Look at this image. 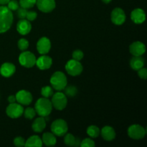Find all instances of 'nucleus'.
<instances>
[{"label":"nucleus","instance_id":"1","mask_svg":"<svg viewBox=\"0 0 147 147\" xmlns=\"http://www.w3.org/2000/svg\"><path fill=\"white\" fill-rule=\"evenodd\" d=\"M12 11L4 5L0 6V34L8 31L13 23Z\"/></svg>","mask_w":147,"mask_h":147},{"label":"nucleus","instance_id":"2","mask_svg":"<svg viewBox=\"0 0 147 147\" xmlns=\"http://www.w3.org/2000/svg\"><path fill=\"white\" fill-rule=\"evenodd\" d=\"M36 113L40 116L45 117L51 113L53 110V105L51 101L47 98H40L36 101L34 105Z\"/></svg>","mask_w":147,"mask_h":147},{"label":"nucleus","instance_id":"3","mask_svg":"<svg viewBox=\"0 0 147 147\" xmlns=\"http://www.w3.org/2000/svg\"><path fill=\"white\" fill-rule=\"evenodd\" d=\"M50 84L53 86V88L57 91H61L64 90L67 84L66 76L63 72H55L52 75L50 78Z\"/></svg>","mask_w":147,"mask_h":147},{"label":"nucleus","instance_id":"4","mask_svg":"<svg viewBox=\"0 0 147 147\" xmlns=\"http://www.w3.org/2000/svg\"><path fill=\"white\" fill-rule=\"evenodd\" d=\"M50 101L53 105V108H55L58 111H62L65 109L67 104V96L65 95V93L60 91L53 93L52 96V100Z\"/></svg>","mask_w":147,"mask_h":147},{"label":"nucleus","instance_id":"5","mask_svg":"<svg viewBox=\"0 0 147 147\" xmlns=\"http://www.w3.org/2000/svg\"><path fill=\"white\" fill-rule=\"evenodd\" d=\"M52 133L57 136H63L68 131L67 122L63 119H57L51 124Z\"/></svg>","mask_w":147,"mask_h":147},{"label":"nucleus","instance_id":"6","mask_svg":"<svg viewBox=\"0 0 147 147\" xmlns=\"http://www.w3.org/2000/svg\"><path fill=\"white\" fill-rule=\"evenodd\" d=\"M35 55L30 51H23L19 56V63L22 66L27 68H30L36 64Z\"/></svg>","mask_w":147,"mask_h":147},{"label":"nucleus","instance_id":"7","mask_svg":"<svg viewBox=\"0 0 147 147\" xmlns=\"http://www.w3.org/2000/svg\"><path fill=\"white\" fill-rule=\"evenodd\" d=\"M65 70L70 76H78L81 74L83 67L80 61L72 59L66 63Z\"/></svg>","mask_w":147,"mask_h":147},{"label":"nucleus","instance_id":"8","mask_svg":"<svg viewBox=\"0 0 147 147\" xmlns=\"http://www.w3.org/2000/svg\"><path fill=\"white\" fill-rule=\"evenodd\" d=\"M23 112H24V108L22 107V105L16 102L9 103L6 109L7 115L11 119H18L23 114Z\"/></svg>","mask_w":147,"mask_h":147},{"label":"nucleus","instance_id":"9","mask_svg":"<svg viewBox=\"0 0 147 147\" xmlns=\"http://www.w3.org/2000/svg\"><path fill=\"white\" fill-rule=\"evenodd\" d=\"M128 135L131 139L139 140L145 136L146 129L139 124H133L128 129Z\"/></svg>","mask_w":147,"mask_h":147},{"label":"nucleus","instance_id":"10","mask_svg":"<svg viewBox=\"0 0 147 147\" xmlns=\"http://www.w3.org/2000/svg\"><path fill=\"white\" fill-rule=\"evenodd\" d=\"M126 19V14L121 8L116 7L111 14V22L116 25H121L125 22Z\"/></svg>","mask_w":147,"mask_h":147},{"label":"nucleus","instance_id":"11","mask_svg":"<svg viewBox=\"0 0 147 147\" xmlns=\"http://www.w3.org/2000/svg\"><path fill=\"white\" fill-rule=\"evenodd\" d=\"M16 100L18 103L24 106H28L32 101V96L31 93L25 90H21L15 95Z\"/></svg>","mask_w":147,"mask_h":147},{"label":"nucleus","instance_id":"12","mask_svg":"<svg viewBox=\"0 0 147 147\" xmlns=\"http://www.w3.org/2000/svg\"><path fill=\"white\" fill-rule=\"evenodd\" d=\"M36 4L40 11L45 13L51 12L56 7L55 0H37Z\"/></svg>","mask_w":147,"mask_h":147},{"label":"nucleus","instance_id":"13","mask_svg":"<svg viewBox=\"0 0 147 147\" xmlns=\"http://www.w3.org/2000/svg\"><path fill=\"white\" fill-rule=\"evenodd\" d=\"M51 49V42L47 37H42L37 41V50L40 55H46Z\"/></svg>","mask_w":147,"mask_h":147},{"label":"nucleus","instance_id":"14","mask_svg":"<svg viewBox=\"0 0 147 147\" xmlns=\"http://www.w3.org/2000/svg\"><path fill=\"white\" fill-rule=\"evenodd\" d=\"M129 52L134 56H142L146 52V46L142 42H134L129 46Z\"/></svg>","mask_w":147,"mask_h":147},{"label":"nucleus","instance_id":"15","mask_svg":"<svg viewBox=\"0 0 147 147\" xmlns=\"http://www.w3.org/2000/svg\"><path fill=\"white\" fill-rule=\"evenodd\" d=\"M35 65L40 70H47L53 65V60L50 56L42 55L36 60Z\"/></svg>","mask_w":147,"mask_h":147},{"label":"nucleus","instance_id":"16","mask_svg":"<svg viewBox=\"0 0 147 147\" xmlns=\"http://www.w3.org/2000/svg\"><path fill=\"white\" fill-rule=\"evenodd\" d=\"M32 30V25L30 21L25 19H21L17 24V30L22 35L29 34Z\"/></svg>","mask_w":147,"mask_h":147},{"label":"nucleus","instance_id":"17","mask_svg":"<svg viewBox=\"0 0 147 147\" xmlns=\"http://www.w3.org/2000/svg\"><path fill=\"white\" fill-rule=\"evenodd\" d=\"M131 18L135 24H142L146 20V14L142 9L136 8L131 11Z\"/></svg>","mask_w":147,"mask_h":147},{"label":"nucleus","instance_id":"18","mask_svg":"<svg viewBox=\"0 0 147 147\" xmlns=\"http://www.w3.org/2000/svg\"><path fill=\"white\" fill-rule=\"evenodd\" d=\"M16 71V67L11 63H4L0 67V74L5 78H9L14 75Z\"/></svg>","mask_w":147,"mask_h":147},{"label":"nucleus","instance_id":"19","mask_svg":"<svg viewBox=\"0 0 147 147\" xmlns=\"http://www.w3.org/2000/svg\"><path fill=\"white\" fill-rule=\"evenodd\" d=\"M100 134H101L103 139L107 142H111L116 138V131H115L114 129L112 128L111 126H104L101 129Z\"/></svg>","mask_w":147,"mask_h":147},{"label":"nucleus","instance_id":"20","mask_svg":"<svg viewBox=\"0 0 147 147\" xmlns=\"http://www.w3.org/2000/svg\"><path fill=\"white\" fill-rule=\"evenodd\" d=\"M46 127V120L45 117L40 116V117L37 118L33 122L32 125V130L34 132L37 133H40Z\"/></svg>","mask_w":147,"mask_h":147},{"label":"nucleus","instance_id":"21","mask_svg":"<svg viewBox=\"0 0 147 147\" xmlns=\"http://www.w3.org/2000/svg\"><path fill=\"white\" fill-rule=\"evenodd\" d=\"M42 144L47 146H53L57 143V139L55 135L53 134V133L46 132L42 136Z\"/></svg>","mask_w":147,"mask_h":147},{"label":"nucleus","instance_id":"22","mask_svg":"<svg viewBox=\"0 0 147 147\" xmlns=\"http://www.w3.org/2000/svg\"><path fill=\"white\" fill-rule=\"evenodd\" d=\"M144 59L142 56H134L130 61V65L133 70H139L144 66Z\"/></svg>","mask_w":147,"mask_h":147},{"label":"nucleus","instance_id":"23","mask_svg":"<svg viewBox=\"0 0 147 147\" xmlns=\"http://www.w3.org/2000/svg\"><path fill=\"white\" fill-rule=\"evenodd\" d=\"M64 142L67 146H79L81 141L80 139L76 138L71 134H67L64 135Z\"/></svg>","mask_w":147,"mask_h":147},{"label":"nucleus","instance_id":"24","mask_svg":"<svg viewBox=\"0 0 147 147\" xmlns=\"http://www.w3.org/2000/svg\"><path fill=\"white\" fill-rule=\"evenodd\" d=\"M42 139L39 137L37 135H33L31 136L27 141L25 142V146H38L41 147L42 146Z\"/></svg>","mask_w":147,"mask_h":147},{"label":"nucleus","instance_id":"25","mask_svg":"<svg viewBox=\"0 0 147 147\" xmlns=\"http://www.w3.org/2000/svg\"><path fill=\"white\" fill-rule=\"evenodd\" d=\"M87 134L91 138H97L100 134V130L98 126L92 125L88 127Z\"/></svg>","mask_w":147,"mask_h":147},{"label":"nucleus","instance_id":"26","mask_svg":"<svg viewBox=\"0 0 147 147\" xmlns=\"http://www.w3.org/2000/svg\"><path fill=\"white\" fill-rule=\"evenodd\" d=\"M65 95L68 97H75L78 93V89L76 86H66L64 88Z\"/></svg>","mask_w":147,"mask_h":147},{"label":"nucleus","instance_id":"27","mask_svg":"<svg viewBox=\"0 0 147 147\" xmlns=\"http://www.w3.org/2000/svg\"><path fill=\"white\" fill-rule=\"evenodd\" d=\"M37 0H20V6L23 8H25L27 9L30 8H32L36 4Z\"/></svg>","mask_w":147,"mask_h":147},{"label":"nucleus","instance_id":"28","mask_svg":"<svg viewBox=\"0 0 147 147\" xmlns=\"http://www.w3.org/2000/svg\"><path fill=\"white\" fill-rule=\"evenodd\" d=\"M36 113H36L35 109L31 107L27 108L25 110H24V112H23V114H24L25 119H30V120L34 119V116H36Z\"/></svg>","mask_w":147,"mask_h":147},{"label":"nucleus","instance_id":"29","mask_svg":"<svg viewBox=\"0 0 147 147\" xmlns=\"http://www.w3.org/2000/svg\"><path fill=\"white\" fill-rule=\"evenodd\" d=\"M54 93V91H53V88L50 86H45V87L42 88L41 89V94L42 96L44 98H48L52 97V96Z\"/></svg>","mask_w":147,"mask_h":147},{"label":"nucleus","instance_id":"30","mask_svg":"<svg viewBox=\"0 0 147 147\" xmlns=\"http://www.w3.org/2000/svg\"><path fill=\"white\" fill-rule=\"evenodd\" d=\"M17 46L21 51H25L29 47L28 40L24 38H21L17 42Z\"/></svg>","mask_w":147,"mask_h":147},{"label":"nucleus","instance_id":"31","mask_svg":"<svg viewBox=\"0 0 147 147\" xmlns=\"http://www.w3.org/2000/svg\"><path fill=\"white\" fill-rule=\"evenodd\" d=\"M96 144H95L94 141L92 140L90 138H86V139H83L80 142V146L81 147H93L95 146Z\"/></svg>","mask_w":147,"mask_h":147},{"label":"nucleus","instance_id":"32","mask_svg":"<svg viewBox=\"0 0 147 147\" xmlns=\"http://www.w3.org/2000/svg\"><path fill=\"white\" fill-rule=\"evenodd\" d=\"M7 7L12 11H17L20 7V4L17 0H9L8 3H7Z\"/></svg>","mask_w":147,"mask_h":147},{"label":"nucleus","instance_id":"33","mask_svg":"<svg viewBox=\"0 0 147 147\" xmlns=\"http://www.w3.org/2000/svg\"><path fill=\"white\" fill-rule=\"evenodd\" d=\"M72 57H73V59L74 60H78V61H80L84 57V53L82 50H76L72 54Z\"/></svg>","mask_w":147,"mask_h":147},{"label":"nucleus","instance_id":"34","mask_svg":"<svg viewBox=\"0 0 147 147\" xmlns=\"http://www.w3.org/2000/svg\"><path fill=\"white\" fill-rule=\"evenodd\" d=\"M25 142L24 138L21 137V136H17V137L14 138V146L17 147H22L25 146Z\"/></svg>","mask_w":147,"mask_h":147},{"label":"nucleus","instance_id":"35","mask_svg":"<svg viewBox=\"0 0 147 147\" xmlns=\"http://www.w3.org/2000/svg\"><path fill=\"white\" fill-rule=\"evenodd\" d=\"M17 17L21 20V19H25L26 18V16H27V11L28 10L25 8H23V7H19L18 9L17 10Z\"/></svg>","mask_w":147,"mask_h":147},{"label":"nucleus","instance_id":"36","mask_svg":"<svg viewBox=\"0 0 147 147\" xmlns=\"http://www.w3.org/2000/svg\"><path fill=\"white\" fill-rule=\"evenodd\" d=\"M37 17V14L36 11H27V16H26V18L28 21L32 22L34 20H36Z\"/></svg>","mask_w":147,"mask_h":147},{"label":"nucleus","instance_id":"37","mask_svg":"<svg viewBox=\"0 0 147 147\" xmlns=\"http://www.w3.org/2000/svg\"><path fill=\"white\" fill-rule=\"evenodd\" d=\"M138 71V76H139V78L143 80H146L147 78V70L145 67H142L141 69H139Z\"/></svg>","mask_w":147,"mask_h":147},{"label":"nucleus","instance_id":"38","mask_svg":"<svg viewBox=\"0 0 147 147\" xmlns=\"http://www.w3.org/2000/svg\"><path fill=\"white\" fill-rule=\"evenodd\" d=\"M8 102L9 103H15V102H17V100H16L15 96H14V95H11V96H9Z\"/></svg>","mask_w":147,"mask_h":147},{"label":"nucleus","instance_id":"39","mask_svg":"<svg viewBox=\"0 0 147 147\" xmlns=\"http://www.w3.org/2000/svg\"><path fill=\"white\" fill-rule=\"evenodd\" d=\"M9 1V0H0V5H6Z\"/></svg>","mask_w":147,"mask_h":147},{"label":"nucleus","instance_id":"40","mask_svg":"<svg viewBox=\"0 0 147 147\" xmlns=\"http://www.w3.org/2000/svg\"><path fill=\"white\" fill-rule=\"evenodd\" d=\"M101 1H103V3H105V4H109L112 0H101Z\"/></svg>","mask_w":147,"mask_h":147}]
</instances>
